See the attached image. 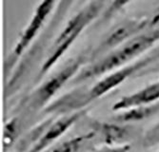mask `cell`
I'll return each mask as SVG.
<instances>
[{
  "label": "cell",
  "instance_id": "obj_1",
  "mask_svg": "<svg viewBox=\"0 0 159 152\" xmlns=\"http://www.w3.org/2000/svg\"><path fill=\"white\" fill-rule=\"evenodd\" d=\"M159 41V28L142 33L129 39L118 48L91 62L71 80V85H78L88 80L106 75L125 66L140 54L150 50Z\"/></svg>",
  "mask_w": 159,
  "mask_h": 152
},
{
  "label": "cell",
  "instance_id": "obj_2",
  "mask_svg": "<svg viewBox=\"0 0 159 152\" xmlns=\"http://www.w3.org/2000/svg\"><path fill=\"white\" fill-rule=\"evenodd\" d=\"M105 4L106 0H92L69 20L49 49L46 59L39 71L37 81L44 76L63 56L86 28L100 15H102Z\"/></svg>",
  "mask_w": 159,
  "mask_h": 152
},
{
  "label": "cell",
  "instance_id": "obj_3",
  "mask_svg": "<svg viewBox=\"0 0 159 152\" xmlns=\"http://www.w3.org/2000/svg\"><path fill=\"white\" fill-rule=\"evenodd\" d=\"M159 22V13L152 17L141 19H127L112 29L103 37L98 45L91 51L89 57L93 62L108 52L118 48L129 39L141 34L148 28L153 27Z\"/></svg>",
  "mask_w": 159,
  "mask_h": 152
},
{
  "label": "cell",
  "instance_id": "obj_4",
  "mask_svg": "<svg viewBox=\"0 0 159 152\" xmlns=\"http://www.w3.org/2000/svg\"><path fill=\"white\" fill-rule=\"evenodd\" d=\"M88 58L90 57L86 54L79 55L77 58L69 62L58 72L54 73L50 79L41 84L29 98V107L33 110H39L46 106L70 79H74L79 72L81 67L87 60H89Z\"/></svg>",
  "mask_w": 159,
  "mask_h": 152
},
{
  "label": "cell",
  "instance_id": "obj_5",
  "mask_svg": "<svg viewBox=\"0 0 159 152\" xmlns=\"http://www.w3.org/2000/svg\"><path fill=\"white\" fill-rule=\"evenodd\" d=\"M157 59H159V50L148 57L143 58L142 60H138L134 64L123 66L117 68V70L106 74L89 90L82 92L84 106L90 104L91 102L102 97V96H104L111 90L114 89L115 88H117L129 77H132L133 75L137 73L142 68L152 64Z\"/></svg>",
  "mask_w": 159,
  "mask_h": 152
},
{
  "label": "cell",
  "instance_id": "obj_6",
  "mask_svg": "<svg viewBox=\"0 0 159 152\" xmlns=\"http://www.w3.org/2000/svg\"><path fill=\"white\" fill-rule=\"evenodd\" d=\"M56 0H41L38 6L36 7L34 15L32 16L30 22H29L26 29L21 33L18 41L14 46L10 56L6 61V72L14 67L18 61V59L22 56L28 47L31 45L33 40L38 34L43 25L46 22L47 18L51 15L52 11L54 8V4Z\"/></svg>",
  "mask_w": 159,
  "mask_h": 152
},
{
  "label": "cell",
  "instance_id": "obj_7",
  "mask_svg": "<svg viewBox=\"0 0 159 152\" xmlns=\"http://www.w3.org/2000/svg\"><path fill=\"white\" fill-rule=\"evenodd\" d=\"M86 113L87 109H80L64 115L56 121H52L48 126V128L43 131L35 144L27 152H43L46 150L59 137L66 133Z\"/></svg>",
  "mask_w": 159,
  "mask_h": 152
},
{
  "label": "cell",
  "instance_id": "obj_8",
  "mask_svg": "<svg viewBox=\"0 0 159 152\" xmlns=\"http://www.w3.org/2000/svg\"><path fill=\"white\" fill-rule=\"evenodd\" d=\"M157 101H159V82L152 83L134 93L123 96L112 105L111 110L118 112L131 107L154 104Z\"/></svg>",
  "mask_w": 159,
  "mask_h": 152
},
{
  "label": "cell",
  "instance_id": "obj_9",
  "mask_svg": "<svg viewBox=\"0 0 159 152\" xmlns=\"http://www.w3.org/2000/svg\"><path fill=\"white\" fill-rule=\"evenodd\" d=\"M93 129L99 133L103 139V142L108 145H115L126 143L132 134L131 127L126 126V124L116 122H98L93 123Z\"/></svg>",
  "mask_w": 159,
  "mask_h": 152
},
{
  "label": "cell",
  "instance_id": "obj_10",
  "mask_svg": "<svg viewBox=\"0 0 159 152\" xmlns=\"http://www.w3.org/2000/svg\"><path fill=\"white\" fill-rule=\"evenodd\" d=\"M159 111V104H151L140 106L122 110L121 113L113 117V122L120 124H129L143 121Z\"/></svg>",
  "mask_w": 159,
  "mask_h": 152
},
{
  "label": "cell",
  "instance_id": "obj_11",
  "mask_svg": "<svg viewBox=\"0 0 159 152\" xmlns=\"http://www.w3.org/2000/svg\"><path fill=\"white\" fill-rule=\"evenodd\" d=\"M96 135V131L92 130L88 133L75 136L71 139L57 144L47 152H80L83 147L93 140Z\"/></svg>",
  "mask_w": 159,
  "mask_h": 152
},
{
  "label": "cell",
  "instance_id": "obj_12",
  "mask_svg": "<svg viewBox=\"0 0 159 152\" xmlns=\"http://www.w3.org/2000/svg\"><path fill=\"white\" fill-rule=\"evenodd\" d=\"M19 133V121L17 118H12L6 123L4 128V139L3 146L4 150L7 151L16 140Z\"/></svg>",
  "mask_w": 159,
  "mask_h": 152
},
{
  "label": "cell",
  "instance_id": "obj_13",
  "mask_svg": "<svg viewBox=\"0 0 159 152\" xmlns=\"http://www.w3.org/2000/svg\"><path fill=\"white\" fill-rule=\"evenodd\" d=\"M132 0H112L107 9L102 13V21L106 22L119 12L124 7H126Z\"/></svg>",
  "mask_w": 159,
  "mask_h": 152
},
{
  "label": "cell",
  "instance_id": "obj_14",
  "mask_svg": "<svg viewBox=\"0 0 159 152\" xmlns=\"http://www.w3.org/2000/svg\"><path fill=\"white\" fill-rule=\"evenodd\" d=\"M156 145H159V122L144 134L142 140L143 147L150 148Z\"/></svg>",
  "mask_w": 159,
  "mask_h": 152
},
{
  "label": "cell",
  "instance_id": "obj_15",
  "mask_svg": "<svg viewBox=\"0 0 159 152\" xmlns=\"http://www.w3.org/2000/svg\"><path fill=\"white\" fill-rule=\"evenodd\" d=\"M132 146L129 144H123L121 145H108L99 149L97 152H129Z\"/></svg>",
  "mask_w": 159,
  "mask_h": 152
},
{
  "label": "cell",
  "instance_id": "obj_16",
  "mask_svg": "<svg viewBox=\"0 0 159 152\" xmlns=\"http://www.w3.org/2000/svg\"><path fill=\"white\" fill-rule=\"evenodd\" d=\"M158 152H159V151H158Z\"/></svg>",
  "mask_w": 159,
  "mask_h": 152
}]
</instances>
